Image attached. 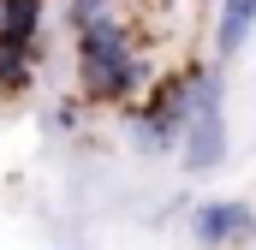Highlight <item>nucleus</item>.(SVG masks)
<instances>
[{"mask_svg": "<svg viewBox=\"0 0 256 250\" xmlns=\"http://www.w3.org/2000/svg\"><path fill=\"white\" fill-rule=\"evenodd\" d=\"M196 244H250L256 238V208L250 202H202L191 214Z\"/></svg>", "mask_w": 256, "mask_h": 250, "instance_id": "obj_4", "label": "nucleus"}, {"mask_svg": "<svg viewBox=\"0 0 256 250\" xmlns=\"http://www.w3.org/2000/svg\"><path fill=\"white\" fill-rule=\"evenodd\" d=\"M256 30V0H220V24H214V48L238 54Z\"/></svg>", "mask_w": 256, "mask_h": 250, "instance_id": "obj_5", "label": "nucleus"}, {"mask_svg": "<svg viewBox=\"0 0 256 250\" xmlns=\"http://www.w3.org/2000/svg\"><path fill=\"white\" fill-rule=\"evenodd\" d=\"M185 108H191V72H185V78H173V84H161L149 108H137V120H131V137H137L143 149H167V143H179Z\"/></svg>", "mask_w": 256, "mask_h": 250, "instance_id": "obj_3", "label": "nucleus"}, {"mask_svg": "<svg viewBox=\"0 0 256 250\" xmlns=\"http://www.w3.org/2000/svg\"><path fill=\"white\" fill-rule=\"evenodd\" d=\"M102 6H108V0H72V12H66V18H72V24L84 30L90 18H102Z\"/></svg>", "mask_w": 256, "mask_h": 250, "instance_id": "obj_7", "label": "nucleus"}, {"mask_svg": "<svg viewBox=\"0 0 256 250\" xmlns=\"http://www.w3.org/2000/svg\"><path fill=\"white\" fill-rule=\"evenodd\" d=\"M24 60H30V54H12V48H0V84H24Z\"/></svg>", "mask_w": 256, "mask_h": 250, "instance_id": "obj_6", "label": "nucleus"}, {"mask_svg": "<svg viewBox=\"0 0 256 250\" xmlns=\"http://www.w3.org/2000/svg\"><path fill=\"white\" fill-rule=\"evenodd\" d=\"M78 72H84V90H90V102H126L131 90L143 84V72L149 66L131 54V36L120 18H90L84 30H78Z\"/></svg>", "mask_w": 256, "mask_h": 250, "instance_id": "obj_1", "label": "nucleus"}, {"mask_svg": "<svg viewBox=\"0 0 256 250\" xmlns=\"http://www.w3.org/2000/svg\"><path fill=\"white\" fill-rule=\"evenodd\" d=\"M179 149H185V173H214L226 161V114H220V72L196 66L191 72V108L179 125Z\"/></svg>", "mask_w": 256, "mask_h": 250, "instance_id": "obj_2", "label": "nucleus"}]
</instances>
